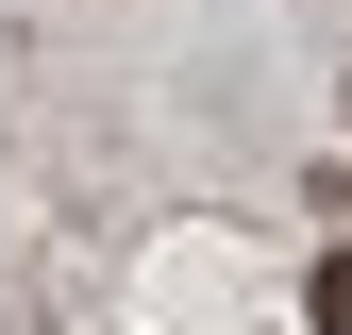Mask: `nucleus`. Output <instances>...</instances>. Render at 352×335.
I'll return each mask as SVG.
<instances>
[{
	"label": "nucleus",
	"instance_id": "f257e3e1",
	"mask_svg": "<svg viewBox=\"0 0 352 335\" xmlns=\"http://www.w3.org/2000/svg\"><path fill=\"white\" fill-rule=\"evenodd\" d=\"M302 319H319V335H352V251H319V285H302Z\"/></svg>",
	"mask_w": 352,
	"mask_h": 335
}]
</instances>
